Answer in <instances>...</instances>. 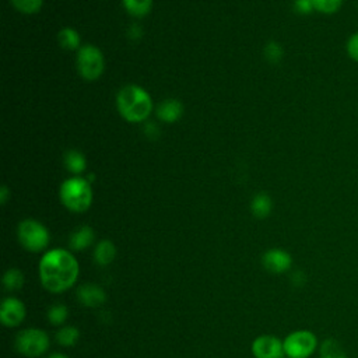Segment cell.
Returning <instances> with one entry per match:
<instances>
[{
    "label": "cell",
    "instance_id": "6da1fadb",
    "mask_svg": "<svg viewBox=\"0 0 358 358\" xmlns=\"http://www.w3.org/2000/svg\"><path fill=\"white\" fill-rule=\"evenodd\" d=\"M78 277V262L66 249H52L39 262V278L45 289L60 294L71 288Z\"/></svg>",
    "mask_w": 358,
    "mask_h": 358
},
{
    "label": "cell",
    "instance_id": "7a4b0ae2",
    "mask_svg": "<svg viewBox=\"0 0 358 358\" xmlns=\"http://www.w3.org/2000/svg\"><path fill=\"white\" fill-rule=\"evenodd\" d=\"M116 108L119 115L130 123H141L152 112V98L143 87L126 84L116 94Z\"/></svg>",
    "mask_w": 358,
    "mask_h": 358
},
{
    "label": "cell",
    "instance_id": "3957f363",
    "mask_svg": "<svg viewBox=\"0 0 358 358\" xmlns=\"http://www.w3.org/2000/svg\"><path fill=\"white\" fill-rule=\"evenodd\" d=\"M62 204L73 213H84L92 204L91 182L81 176H70L60 185L59 190Z\"/></svg>",
    "mask_w": 358,
    "mask_h": 358
},
{
    "label": "cell",
    "instance_id": "277c9868",
    "mask_svg": "<svg viewBox=\"0 0 358 358\" xmlns=\"http://www.w3.org/2000/svg\"><path fill=\"white\" fill-rule=\"evenodd\" d=\"M77 71L88 81L98 80L105 70V57L101 49L95 45H83L77 50Z\"/></svg>",
    "mask_w": 358,
    "mask_h": 358
},
{
    "label": "cell",
    "instance_id": "5b68a950",
    "mask_svg": "<svg viewBox=\"0 0 358 358\" xmlns=\"http://www.w3.org/2000/svg\"><path fill=\"white\" fill-rule=\"evenodd\" d=\"M17 236L21 246L29 252H41L49 243V231L48 228L32 218L24 220L18 224Z\"/></svg>",
    "mask_w": 358,
    "mask_h": 358
},
{
    "label": "cell",
    "instance_id": "8992f818",
    "mask_svg": "<svg viewBox=\"0 0 358 358\" xmlns=\"http://www.w3.org/2000/svg\"><path fill=\"white\" fill-rule=\"evenodd\" d=\"M282 343L288 358H309L317 348V337L310 330H295Z\"/></svg>",
    "mask_w": 358,
    "mask_h": 358
},
{
    "label": "cell",
    "instance_id": "52a82bcc",
    "mask_svg": "<svg viewBox=\"0 0 358 358\" xmlns=\"http://www.w3.org/2000/svg\"><path fill=\"white\" fill-rule=\"evenodd\" d=\"M49 348V337L41 329H25L15 337V350L28 357H41Z\"/></svg>",
    "mask_w": 358,
    "mask_h": 358
},
{
    "label": "cell",
    "instance_id": "ba28073f",
    "mask_svg": "<svg viewBox=\"0 0 358 358\" xmlns=\"http://www.w3.org/2000/svg\"><path fill=\"white\" fill-rule=\"evenodd\" d=\"M252 352L256 358H282L285 355L284 343L271 334H263L255 338Z\"/></svg>",
    "mask_w": 358,
    "mask_h": 358
},
{
    "label": "cell",
    "instance_id": "9c48e42d",
    "mask_svg": "<svg viewBox=\"0 0 358 358\" xmlns=\"http://www.w3.org/2000/svg\"><path fill=\"white\" fill-rule=\"evenodd\" d=\"M25 319L24 303L13 296L6 298L0 306V322L6 327H15Z\"/></svg>",
    "mask_w": 358,
    "mask_h": 358
},
{
    "label": "cell",
    "instance_id": "30bf717a",
    "mask_svg": "<svg viewBox=\"0 0 358 358\" xmlns=\"http://www.w3.org/2000/svg\"><path fill=\"white\" fill-rule=\"evenodd\" d=\"M263 266L271 271V273H275V274H280V273H284L287 271L291 264H292V257L288 252L282 250V249H270L267 250L264 255H263Z\"/></svg>",
    "mask_w": 358,
    "mask_h": 358
},
{
    "label": "cell",
    "instance_id": "8fae6325",
    "mask_svg": "<svg viewBox=\"0 0 358 358\" xmlns=\"http://www.w3.org/2000/svg\"><path fill=\"white\" fill-rule=\"evenodd\" d=\"M78 301L88 308H98L105 303L106 294L105 291L95 284H84L77 289Z\"/></svg>",
    "mask_w": 358,
    "mask_h": 358
},
{
    "label": "cell",
    "instance_id": "7c38bea8",
    "mask_svg": "<svg viewBox=\"0 0 358 358\" xmlns=\"http://www.w3.org/2000/svg\"><path fill=\"white\" fill-rule=\"evenodd\" d=\"M183 115V103L176 98H166L157 106V117L165 123H175Z\"/></svg>",
    "mask_w": 358,
    "mask_h": 358
},
{
    "label": "cell",
    "instance_id": "4fadbf2b",
    "mask_svg": "<svg viewBox=\"0 0 358 358\" xmlns=\"http://www.w3.org/2000/svg\"><path fill=\"white\" fill-rule=\"evenodd\" d=\"M64 168L73 173V176H80L87 169L85 155L78 150H67L63 155Z\"/></svg>",
    "mask_w": 358,
    "mask_h": 358
},
{
    "label": "cell",
    "instance_id": "5bb4252c",
    "mask_svg": "<svg viewBox=\"0 0 358 358\" xmlns=\"http://www.w3.org/2000/svg\"><path fill=\"white\" fill-rule=\"evenodd\" d=\"M94 238H95L94 229L88 225H83L71 234L70 246L74 250H84L94 242Z\"/></svg>",
    "mask_w": 358,
    "mask_h": 358
},
{
    "label": "cell",
    "instance_id": "9a60e30c",
    "mask_svg": "<svg viewBox=\"0 0 358 358\" xmlns=\"http://www.w3.org/2000/svg\"><path fill=\"white\" fill-rule=\"evenodd\" d=\"M57 42L62 49L64 50H78L81 46V36L80 34L71 27H63L57 32Z\"/></svg>",
    "mask_w": 358,
    "mask_h": 358
},
{
    "label": "cell",
    "instance_id": "2e32d148",
    "mask_svg": "<svg viewBox=\"0 0 358 358\" xmlns=\"http://www.w3.org/2000/svg\"><path fill=\"white\" fill-rule=\"evenodd\" d=\"M271 208H273V201H271V197L267 193H264V192L257 193L252 199L250 210H252V214L256 218H260V220L266 218L267 215H270Z\"/></svg>",
    "mask_w": 358,
    "mask_h": 358
},
{
    "label": "cell",
    "instance_id": "e0dca14e",
    "mask_svg": "<svg viewBox=\"0 0 358 358\" xmlns=\"http://www.w3.org/2000/svg\"><path fill=\"white\" fill-rule=\"evenodd\" d=\"M115 256H116V248L110 241L103 239L98 242V245L95 246L94 259L99 266H108L109 263H112Z\"/></svg>",
    "mask_w": 358,
    "mask_h": 358
},
{
    "label": "cell",
    "instance_id": "ac0fdd59",
    "mask_svg": "<svg viewBox=\"0 0 358 358\" xmlns=\"http://www.w3.org/2000/svg\"><path fill=\"white\" fill-rule=\"evenodd\" d=\"M320 358H348L343 345L336 338H326L319 347Z\"/></svg>",
    "mask_w": 358,
    "mask_h": 358
},
{
    "label": "cell",
    "instance_id": "d6986e66",
    "mask_svg": "<svg viewBox=\"0 0 358 358\" xmlns=\"http://www.w3.org/2000/svg\"><path fill=\"white\" fill-rule=\"evenodd\" d=\"M126 11L136 18L145 17L152 8V0H122Z\"/></svg>",
    "mask_w": 358,
    "mask_h": 358
},
{
    "label": "cell",
    "instance_id": "ffe728a7",
    "mask_svg": "<svg viewBox=\"0 0 358 358\" xmlns=\"http://www.w3.org/2000/svg\"><path fill=\"white\" fill-rule=\"evenodd\" d=\"M24 284V274L18 268H8L3 275V285L7 291H17Z\"/></svg>",
    "mask_w": 358,
    "mask_h": 358
},
{
    "label": "cell",
    "instance_id": "44dd1931",
    "mask_svg": "<svg viewBox=\"0 0 358 358\" xmlns=\"http://www.w3.org/2000/svg\"><path fill=\"white\" fill-rule=\"evenodd\" d=\"M263 55L268 63L277 64L284 57V48L277 41H270L266 43V46L263 49Z\"/></svg>",
    "mask_w": 358,
    "mask_h": 358
},
{
    "label": "cell",
    "instance_id": "7402d4cb",
    "mask_svg": "<svg viewBox=\"0 0 358 358\" xmlns=\"http://www.w3.org/2000/svg\"><path fill=\"white\" fill-rule=\"evenodd\" d=\"M13 7L22 14H36L43 6V0H10Z\"/></svg>",
    "mask_w": 358,
    "mask_h": 358
},
{
    "label": "cell",
    "instance_id": "603a6c76",
    "mask_svg": "<svg viewBox=\"0 0 358 358\" xmlns=\"http://www.w3.org/2000/svg\"><path fill=\"white\" fill-rule=\"evenodd\" d=\"M78 336H80V331L73 327V326H64L62 327L57 333H56V340L59 344L62 345H74L76 341L78 340Z\"/></svg>",
    "mask_w": 358,
    "mask_h": 358
},
{
    "label": "cell",
    "instance_id": "cb8c5ba5",
    "mask_svg": "<svg viewBox=\"0 0 358 358\" xmlns=\"http://www.w3.org/2000/svg\"><path fill=\"white\" fill-rule=\"evenodd\" d=\"M312 3H313L315 11H319L327 15L337 13L343 6V0H312Z\"/></svg>",
    "mask_w": 358,
    "mask_h": 358
},
{
    "label": "cell",
    "instance_id": "d4e9b609",
    "mask_svg": "<svg viewBox=\"0 0 358 358\" xmlns=\"http://www.w3.org/2000/svg\"><path fill=\"white\" fill-rule=\"evenodd\" d=\"M67 315H69L67 308H66L63 303H56V305H53V306L48 310V319H49V322H50L52 324H56V326L64 323V320L67 319Z\"/></svg>",
    "mask_w": 358,
    "mask_h": 358
},
{
    "label": "cell",
    "instance_id": "484cf974",
    "mask_svg": "<svg viewBox=\"0 0 358 358\" xmlns=\"http://www.w3.org/2000/svg\"><path fill=\"white\" fill-rule=\"evenodd\" d=\"M345 52L351 60L358 63V32L348 36L345 42Z\"/></svg>",
    "mask_w": 358,
    "mask_h": 358
},
{
    "label": "cell",
    "instance_id": "4316f807",
    "mask_svg": "<svg viewBox=\"0 0 358 358\" xmlns=\"http://www.w3.org/2000/svg\"><path fill=\"white\" fill-rule=\"evenodd\" d=\"M294 8L298 14H302V15H306V14H310L312 11H315L312 0H295Z\"/></svg>",
    "mask_w": 358,
    "mask_h": 358
},
{
    "label": "cell",
    "instance_id": "83f0119b",
    "mask_svg": "<svg viewBox=\"0 0 358 358\" xmlns=\"http://www.w3.org/2000/svg\"><path fill=\"white\" fill-rule=\"evenodd\" d=\"M144 134L150 140H158L159 136H161V130H159V127L155 123L150 122V123H145V126H144Z\"/></svg>",
    "mask_w": 358,
    "mask_h": 358
},
{
    "label": "cell",
    "instance_id": "f1b7e54d",
    "mask_svg": "<svg viewBox=\"0 0 358 358\" xmlns=\"http://www.w3.org/2000/svg\"><path fill=\"white\" fill-rule=\"evenodd\" d=\"M143 35V29L138 24H131L129 28V36L130 39H140Z\"/></svg>",
    "mask_w": 358,
    "mask_h": 358
},
{
    "label": "cell",
    "instance_id": "f546056e",
    "mask_svg": "<svg viewBox=\"0 0 358 358\" xmlns=\"http://www.w3.org/2000/svg\"><path fill=\"white\" fill-rule=\"evenodd\" d=\"M7 194H8L7 186H3V187H1V196H0V201H1V204H6V201H7Z\"/></svg>",
    "mask_w": 358,
    "mask_h": 358
},
{
    "label": "cell",
    "instance_id": "4dcf8cb0",
    "mask_svg": "<svg viewBox=\"0 0 358 358\" xmlns=\"http://www.w3.org/2000/svg\"><path fill=\"white\" fill-rule=\"evenodd\" d=\"M48 358H67V357H66V355H63V354H59V352H57V354H52V355H49Z\"/></svg>",
    "mask_w": 358,
    "mask_h": 358
}]
</instances>
